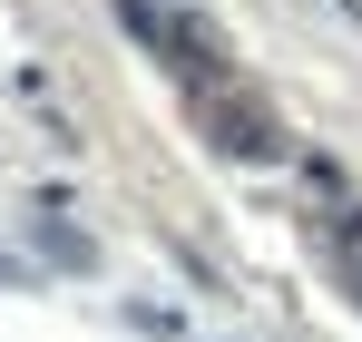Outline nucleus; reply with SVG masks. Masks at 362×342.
Listing matches in <instances>:
<instances>
[{"label": "nucleus", "instance_id": "nucleus-1", "mask_svg": "<svg viewBox=\"0 0 362 342\" xmlns=\"http://www.w3.org/2000/svg\"><path fill=\"white\" fill-rule=\"evenodd\" d=\"M216 147H226V157H284V137L264 127V108H245V98H216Z\"/></svg>", "mask_w": 362, "mask_h": 342}, {"label": "nucleus", "instance_id": "nucleus-2", "mask_svg": "<svg viewBox=\"0 0 362 342\" xmlns=\"http://www.w3.org/2000/svg\"><path fill=\"white\" fill-rule=\"evenodd\" d=\"M333 254H343V274L362 284V216H333Z\"/></svg>", "mask_w": 362, "mask_h": 342}, {"label": "nucleus", "instance_id": "nucleus-3", "mask_svg": "<svg viewBox=\"0 0 362 342\" xmlns=\"http://www.w3.org/2000/svg\"><path fill=\"white\" fill-rule=\"evenodd\" d=\"M40 244H49L59 264H88V244H78V235H69V225H49V216H40Z\"/></svg>", "mask_w": 362, "mask_h": 342}]
</instances>
